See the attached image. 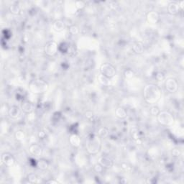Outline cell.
<instances>
[{
    "label": "cell",
    "mask_w": 184,
    "mask_h": 184,
    "mask_svg": "<svg viewBox=\"0 0 184 184\" xmlns=\"http://www.w3.org/2000/svg\"><path fill=\"white\" fill-rule=\"evenodd\" d=\"M109 134V130L107 127H102L101 128L99 129L97 135H99V137H100L101 138H106L107 137Z\"/></svg>",
    "instance_id": "7402d4cb"
},
{
    "label": "cell",
    "mask_w": 184,
    "mask_h": 184,
    "mask_svg": "<svg viewBox=\"0 0 184 184\" xmlns=\"http://www.w3.org/2000/svg\"><path fill=\"white\" fill-rule=\"evenodd\" d=\"M94 113L92 111H87V112L85 113V117L88 120H91V119L94 117Z\"/></svg>",
    "instance_id": "d590c367"
},
{
    "label": "cell",
    "mask_w": 184,
    "mask_h": 184,
    "mask_svg": "<svg viewBox=\"0 0 184 184\" xmlns=\"http://www.w3.org/2000/svg\"><path fill=\"white\" fill-rule=\"evenodd\" d=\"M180 7L177 2H171L168 5V12L171 14H176L180 11Z\"/></svg>",
    "instance_id": "e0dca14e"
},
{
    "label": "cell",
    "mask_w": 184,
    "mask_h": 184,
    "mask_svg": "<svg viewBox=\"0 0 184 184\" xmlns=\"http://www.w3.org/2000/svg\"><path fill=\"white\" fill-rule=\"evenodd\" d=\"M104 169V167L102 166L101 164L99 163H96L94 166V170L96 173H101L103 172Z\"/></svg>",
    "instance_id": "f546056e"
},
{
    "label": "cell",
    "mask_w": 184,
    "mask_h": 184,
    "mask_svg": "<svg viewBox=\"0 0 184 184\" xmlns=\"http://www.w3.org/2000/svg\"><path fill=\"white\" fill-rule=\"evenodd\" d=\"M10 12H11L12 14H15V15H18L21 13V7L20 5H19L17 2H14L13 4H12L9 7Z\"/></svg>",
    "instance_id": "ffe728a7"
},
{
    "label": "cell",
    "mask_w": 184,
    "mask_h": 184,
    "mask_svg": "<svg viewBox=\"0 0 184 184\" xmlns=\"http://www.w3.org/2000/svg\"><path fill=\"white\" fill-rule=\"evenodd\" d=\"M53 28L56 32L60 33L65 30L66 24H65L64 21H63L62 20H56L53 23Z\"/></svg>",
    "instance_id": "5bb4252c"
},
{
    "label": "cell",
    "mask_w": 184,
    "mask_h": 184,
    "mask_svg": "<svg viewBox=\"0 0 184 184\" xmlns=\"http://www.w3.org/2000/svg\"><path fill=\"white\" fill-rule=\"evenodd\" d=\"M155 79H157V81H162L166 79V76H165V74L163 72H158L155 75Z\"/></svg>",
    "instance_id": "836d02e7"
},
{
    "label": "cell",
    "mask_w": 184,
    "mask_h": 184,
    "mask_svg": "<svg viewBox=\"0 0 184 184\" xmlns=\"http://www.w3.org/2000/svg\"><path fill=\"white\" fill-rule=\"evenodd\" d=\"M158 122L163 126H171L174 123V117L168 111H160L157 116Z\"/></svg>",
    "instance_id": "277c9868"
},
{
    "label": "cell",
    "mask_w": 184,
    "mask_h": 184,
    "mask_svg": "<svg viewBox=\"0 0 184 184\" xmlns=\"http://www.w3.org/2000/svg\"><path fill=\"white\" fill-rule=\"evenodd\" d=\"M97 80L103 86H109L111 84V79L106 77L104 75L99 74L97 76Z\"/></svg>",
    "instance_id": "44dd1931"
},
{
    "label": "cell",
    "mask_w": 184,
    "mask_h": 184,
    "mask_svg": "<svg viewBox=\"0 0 184 184\" xmlns=\"http://www.w3.org/2000/svg\"><path fill=\"white\" fill-rule=\"evenodd\" d=\"M132 50L135 53L141 54L143 53L145 51V48H144L143 43L140 41L136 42L132 46Z\"/></svg>",
    "instance_id": "ac0fdd59"
},
{
    "label": "cell",
    "mask_w": 184,
    "mask_h": 184,
    "mask_svg": "<svg viewBox=\"0 0 184 184\" xmlns=\"http://www.w3.org/2000/svg\"><path fill=\"white\" fill-rule=\"evenodd\" d=\"M29 152L33 157L39 158L43 155V148L38 144L33 143L29 147Z\"/></svg>",
    "instance_id": "9c48e42d"
},
{
    "label": "cell",
    "mask_w": 184,
    "mask_h": 184,
    "mask_svg": "<svg viewBox=\"0 0 184 184\" xmlns=\"http://www.w3.org/2000/svg\"><path fill=\"white\" fill-rule=\"evenodd\" d=\"M160 109L156 106H152V107L150 109V114L152 115V116L157 117L159 113H160Z\"/></svg>",
    "instance_id": "83f0119b"
},
{
    "label": "cell",
    "mask_w": 184,
    "mask_h": 184,
    "mask_svg": "<svg viewBox=\"0 0 184 184\" xmlns=\"http://www.w3.org/2000/svg\"><path fill=\"white\" fill-rule=\"evenodd\" d=\"M36 167L41 171H45L49 168L48 161L44 158H40L36 162Z\"/></svg>",
    "instance_id": "2e32d148"
},
{
    "label": "cell",
    "mask_w": 184,
    "mask_h": 184,
    "mask_svg": "<svg viewBox=\"0 0 184 184\" xmlns=\"http://www.w3.org/2000/svg\"><path fill=\"white\" fill-rule=\"evenodd\" d=\"M160 20V14L155 11H150L147 14V20L150 24H156Z\"/></svg>",
    "instance_id": "4fadbf2b"
},
{
    "label": "cell",
    "mask_w": 184,
    "mask_h": 184,
    "mask_svg": "<svg viewBox=\"0 0 184 184\" xmlns=\"http://www.w3.org/2000/svg\"><path fill=\"white\" fill-rule=\"evenodd\" d=\"M131 136L136 141L140 140L141 139V134L137 128H132L131 129Z\"/></svg>",
    "instance_id": "603a6c76"
},
{
    "label": "cell",
    "mask_w": 184,
    "mask_h": 184,
    "mask_svg": "<svg viewBox=\"0 0 184 184\" xmlns=\"http://www.w3.org/2000/svg\"><path fill=\"white\" fill-rule=\"evenodd\" d=\"M115 115L120 119L126 118L127 116V110L125 108L122 107V106H119L115 110Z\"/></svg>",
    "instance_id": "d6986e66"
},
{
    "label": "cell",
    "mask_w": 184,
    "mask_h": 184,
    "mask_svg": "<svg viewBox=\"0 0 184 184\" xmlns=\"http://www.w3.org/2000/svg\"><path fill=\"white\" fill-rule=\"evenodd\" d=\"M165 86L166 89L170 93H174L177 91L178 89V81L173 78H168L166 79L165 81Z\"/></svg>",
    "instance_id": "52a82bcc"
},
{
    "label": "cell",
    "mask_w": 184,
    "mask_h": 184,
    "mask_svg": "<svg viewBox=\"0 0 184 184\" xmlns=\"http://www.w3.org/2000/svg\"><path fill=\"white\" fill-rule=\"evenodd\" d=\"M21 109L22 112L26 114L33 112L35 109V105L30 100H23L21 104Z\"/></svg>",
    "instance_id": "30bf717a"
},
{
    "label": "cell",
    "mask_w": 184,
    "mask_h": 184,
    "mask_svg": "<svg viewBox=\"0 0 184 184\" xmlns=\"http://www.w3.org/2000/svg\"><path fill=\"white\" fill-rule=\"evenodd\" d=\"M45 135H46V133L44 131H40L38 136H39L40 138H44V137H45Z\"/></svg>",
    "instance_id": "74e56055"
},
{
    "label": "cell",
    "mask_w": 184,
    "mask_h": 184,
    "mask_svg": "<svg viewBox=\"0 0 184 184\" xmlns=\"http://www.w3.org/2000/svg\"><path fill=\"white\" fill-rule=\"evenodd\" d=\"M69 143H71L73 147L79 148L81 145V140L80 137L76 134H72L69 137Z\"/></svg>",
    "instance_id": "9a60e30c"
},
{
    "label": "cell",
    "mask_w": 184,
    "mask_h": 184,
    "mask_svg": "<svg viewBox=\"0 0 184 184\" xmlns=\"http://www.w3.org/2000/svg\"><path fill=\"white\" fill-rule=\"evenodd\" d=\"M121 168H122L125 171H127V172H129V171H130L132 170L131 166L129 164L127 163H122L121 164Z\"/></svg>",
    "instance_id": "e575fe53"
},
{
    "label": "cell",
    "mask_w": 184,
    "mask_h": 184,
    "mask_svg": "<svg viewBox=\"0 0 184 184\" xmlns=\"http://www.w3.org/2000/svg\"><path fill=\"white\" fill-rule=\"evenodd\" d=\"M75 7L77 10H82L86 7V3L83 1H76L74 3Z\"/></svg>",
    "instance_id": "f1b7e54d"
},
{
    "label": "cell",
    "mask_w": 184,
    "mask_h": 184,
    "mask_svg": "<svg viewBox=\"0 0 184 184\" xmlns=\"http://www.w3.org/2000/svg\"><path fill=\"white\" fill-rule=\"evenodd\" d=\"M28 180L29 182L31 183H39L38 179L39 178L37 177V175L35 173H30V174L28 175Z\"/></svg>",
    "instance_id": "d4e9b609"
},
{
    "label": "cell",
    "mask_w": 184,
    "mask_h": 184,
    "mask_svg": "<svg viewBox=\"0 0 184 184\" xmlns=\"http://www.w3.org/2000/svg\"><path fill=\"white\" fill-rule=\"evenodd\" d=\"M46 183H50V184H58V183H59V181H56V180H54V179H51V180H49V181H46Z\"/></svg>",
    "instance_id": "8d00e7d4"
},
{
    "label": "cell",
    "mask_w": 184,
    "mask_h": 184,
    "mask_svg": "<svg viewBox=\"0 0 184 184\" xmlns=\"http://www.w3.org/2000/svg\"><path fill=\"white\" fill-rule=\"evenodd\" d=\"M108 7L112 10H117L119 7V4L115 1H110L108 4Z\"/></svg>",
    "instance_id": "4dcf8cb0"
},
{
    "label": "cell",
    "mask_w": 184,
    "mask_h": 184,
    "mask_svg": "<svg viewBox=\"0 0 184 184\" xmlns=\"http://www.w3.org/2000/svg\"><path fill=\"white\" fill-rule=\"evenodd\" d=\"M14 138L17 141H23L26 138V135L24 131L20 129V130L17 131L15 134H14Z\"/></svg>",
    "instance_id": "cb8c5ba5"
},
{
    "label": "cell",
    "mask_w": 184,
    "mask_h": 184,
    "mask_svg": "<svg viewBox=\"0 0 184 184\" xmlns=\"http://www.w3.org/2000/svg\"><path fill=\"white\" fill-rule=\"evenodd\" d=\"M171 154L175 158H178V157L181 155V151L178 148H174V149H173L172 152H171Z\"/></svg>",
    "instance_id": "d6a6232c"
},
{
    "label": "cell",
    "mask_w": 184,
    "mask_h": 184,
    "mask_svg": "<svg viewBox=\"0 0 184 184\" xmlns=\"http://www.w3.org/2000/svg\"><path fill=\"white\" fill-rule=\"evenodd\" d=\"M87 152L91 155H96L102 148V140L98 135H92L87 138L86 143Z\"/></svg>",
    "instance_id": "7a4b0ae2"
},
{
    "label": "cell",
    "mask_w": 184,
    "mask_h": 184,
    "mask_svg": "<svg viewBox=\"0 0 184 184\" xmlns=\"http://www.w3.org/2000/svg\"><path fill=\"white\" fill-rule=\"evenodd\" d=\"M58 51V45L55 41L48 42L44 47V51L48 56H54L57 54Z\"/></svg>",
    "instance_id": "8992f818"
},
{
    "label": "cell",
    "mask_w": 184,
    "mask_h": 184,
    "mask_svg": "<svg viewBox=\"0 0 184 184\" xmlns=\"http://www.w3.org/2000/svg\"><path fill=\"white\" fill-rule=\"evenodd\" d=\"M28 122L32 123L35 122V120H36V114H35V113L34 112L28 114Z\"/></svg>",
    "instance_id": "1f68e13d"
},
{
    "label": "cell",
    "mask_w": 184,
    "mask_h": 184,
    "mask_svg": "<svg viewBox=\"0 0 184 184\" xmlns=\"http://www.w3.org/2000/svg\"><path fill=\"white\" fill-rule=\"evenodd\" d=\"M22 109L17 105H12L8 109V115L12 119L20 117L22 114Z\"/></svg>",
    "instance_id": "8fae6325"
},
{
    "label": "cell",
    "mask_w": 184,
    "mask_h": 184,
    "mask_svg": "<svg viewBox=\"0 0 184 184\" xmlns=\"http://www.w3.org/2000/svg\"><path fill=\"white\" fill-rule=\"evenodd\" d=\"M100 74L104 75L109 79H112L116 75V69L112 64L105 63L100 66Z\"/></svg>",
    "instance_id": "5b68a950"
},
{
    "label": "cell",
    "mask_w": 184,
    "mask_h": 184,
    "mask_svg": "<svg viewBox=\"0 0 184 184\" xmlns=\"http://www.w3.org/2000/svg\"><path fill=\"white\" fill-rule=\"evenodd\" d=\"M144 99L148 104H154L160 100L161 97V90L158 86L152 84L146 85L143 91Z\"/></svg>",
    "instance_id": "6da1fadb"
},
{
    "label": "cell",
    "mask_w": 184,
    "mask_h": 184,
    "mask_svg": "<svg viewBox=\"0 0 184 184\" xmlns=\"http://www.w3.org/2000/svg\"><path fill=\"white\" fill-rule=\"evenodd\" d=\"M98 163L102 165L104 168H112L114 165V162L110 158H109L107 156H101L99 158Z\"/></svg>",
    "instance_id": "7c38bea8"
},
{
    "label": "cell",
    "mask_w": 184,
    "mask_h": 184,
    "mask_svg": "<svg viewBox=\"0 0 184 184\" xmlns=\"http://www.w3.org/2000/svg\"><path fill=\"white\" fill-rule=\"evenodd\" d=\"M48 83L41 79H36L31 81L29 83V90L34 94H40L48 91Z\"/></svg>",
    "instance_id": "3957f363"
},
{
    "label": "cell",
    "mask_w": 184,
    "mask_h": 184,
    "mask_svg": "<svg viewBox=\"0 0 184 184\" xmlns=\"http://www.w3.org/2000/svg\"><path fill=\"white\" fill-rule=\"evenodd\" d=\"M124 75H125V77L127 79H132L134 76H135V72L133 71L132 69H127L126 71H125V73H124Z\"/></svg>",
    "instance_id": "4316f807"
},
{
    "label": "cell",
    "mask_w": 184,
    "mask_h": 184,
    "mask_svg": "<svg viewBox=\"0 0 184 184\" xmlns=\"http://www.w3.org/2000/svg\"><path fill=\"white\" fill-rule=\"evenodd\" d=\"M68 31L71 35H78L79 33V28H78V26L76 25H72L69 27Z\"/></svg>",
    "instance_id": "484cf974"
},
{
    "label": "cell",
    "mask_w": 184,
    "mask_h": 184,
    "mask_svg": "<svg viewBox=\"0 0 184 184\" xmlns=\"http://www.w3.org/2000/svg\"><path fill=\"white\" fill-rule=\"evenodd\" d=\"M1 160L5 166L9 167V168L13 167L14 165L15 164V158L12 154L8 153V152H5L2 155Z\"/></svg>",
    "instance_id": "ba28073f"
}]
</instances>
